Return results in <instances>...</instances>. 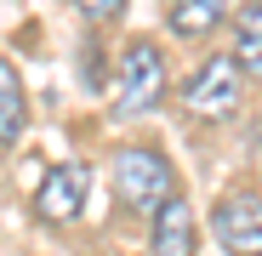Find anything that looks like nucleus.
I'll return each mask as SVG.
<instances>
[{
	"label": "nucleus",
	"instance_id": "nucleus-8",
	"mask_svg": "<svg viewBox=\"0 0 262 256\" xmlns=\"http://www.w3.org/2000/svg\"><path fill=\"white\" fill-rule=\"evenodd\" d=\"M223 17H228V0H165V23L183 40H205Z\"/></svg>",
	"mask_w": 262,
	"mask_h": 256
},
{
	"label": "nucleus",
	"instance_id": "nucleus-1",
	"mask_svg": "<svg viewBox=\"0 0 262 256\" xmlns=\"http://www.w3.org/2000/svg\"><path fill=\"white\" fill-rule=\"evenodd\" d=\"M108 182H114V199L125 211H137V217H154V211L177 194V171L160 148H114L108 159Z\"/></svg>",
	"mask_w": 262,
	"mask_h": 256
},
{
	"label": "nucleus",
	"instance_id": "nucleus-6",
	"mask_svg": "<svg viewBox=\"0 0 262 256\" xmlns=\"http://www.w3.org/2000/svg\"><path fill=\"white\" fill-rule=\"evenodd\" d=\"M148 250L154 256H194L200 250V228H194V205L183 194H171L154 211V228H148Z\"/></svg>",
	"mask_w": 262,
	"mask_h": 256
},
{
	"label": "nucleus",
	"instance_id": "nucleus-2",
	"mask_svg": "<svg viewBox=\"0 0 262 256\" xmlns=\"http://www.w3.org/2000/svg\"><path fill=\"white\" fill-rule=\"evenodd\" d=\"M165 97V57L154 40H131L114 68V114H154Z\"/></svg>",
	"mask_w": 262,
	"mask_h": 256
},
{
	"label": "nucleus",
	"instance_id": "nucleus-7",
	"mask_svg": "<svg viewBox=\"0 0 262 256\" xmlns=\"http://www.w3.org/2000/svg\"><path fill=\"white\" fill-rule=\"evenodd\" d=\"M228 57L239 63L245 80H262V0H245V6L234 12V46Z\"/></svg>",
	"mask_w": 262,
	"mask_h": 256
},
{
	"label": "nucleus",
	"instance_id": "nucleus-9",
	"mask_svg": "<svg viewBox=\"0 0 262 256\" xmlns=\"http://www.w3.org/2000/svg\"><path fill=\"white\" fill-rule=\"evenodd\" d=\"M23 125H29V91H23L12 57H0V143L12 148L23 137Z\"/></svg>",
	"mask_w": 262,
	"mask_h": 256
},
{
	"label": "nucleus",
	"instance_id": "nucleus-4",
	"mask_svg": "<svg viewBox=\"0 0 262 256\" xmlns=\"http://www.w3.org/2000/svg\"><path fill=\"white\" fill-rule=\"evenodd\" d=\"M211 228L228 256H262V194H251V188L223 194L211 211Z\"/></svg>",
	"mask_w": 262,
	"mask_h": 256
},
{
	"label": "nucleus",
	"instance_id": "nucleus-10",
	"mask_svg": "<svg viewBox=\"0 0 262 256\" xmlns=\"http://www.w3.org/2000/svg\"><path fill=\"white\" fill-rule=\"evenodd\" d=\"M74 6H80V17H85V23H114V17L131 6V0H74Z\"/></svg>",
	"mask_w": 262,
	"mask_h": 256
},
{
	"label": "nucleus",
	"instance_id": "nucleus-5",
	"mask_svg": "<svg viewBox=\"0 0 262 256\" xmlns=\"http://www.w3.org/2000/svg\"><path fill=\"white\" fill-rule=\"evenodd\" d=\"M85 194H92V171L63 159L46 171V182L34 188V211H40V222H52V228H69L80 211H85Z\"/></svg>",
	"mask_w": 262,
	"mask_h": 256
},
{
	"label": "nucleus",
	"instance_id": "nucleus-3",
	"mask_svg": "<svg viewBox=\"0 0 262 256\" xmlns=\"http://www.w3.org/2000/svg\"><path fill=\"white\" fill-rule=\"evenodd\" d=\"M239 97H245V74L234 57H205L183 85V108L194 120H228L239 108Z\"/></svg>",
	"mask_w": 262,
	"mask_h": 256
}]
</instances>
